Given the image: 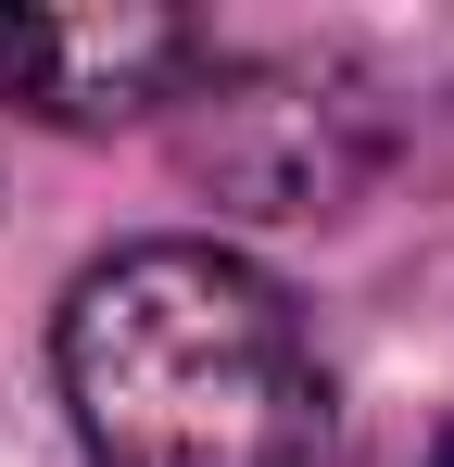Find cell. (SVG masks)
I'll list each match as a JSON object with an SVG mask.
<instances>
[{
  "label": "cell",
  "mask_w": 454,
  "mask_h": 467,
  "mask_svg": "<svg viewBox=\"0 0 454 467\" xmlns=\"http://www.w3.org/2000/svg\"><path fill=\"white\" fill-rule=\"evenodd\" d=\"M88 467H315L328 354L303 304L227 240H127L51 316Z\"/></svg>",
  "instance_id": "obj_1"
},
{
  "label": "cell",
  "mask_w": 454,
  "mask_h": 467,
  "mask_svg": "<svg viewBox=\"0 0 454 467\" xmlns=\"http://www.w3.org/2000/svg\"><path fill=\"white\" fill-rule=\"evenodd\" d=\"M164 127L190 190H215L227 215H341L404 140L354 51H227V38L202 51Z\"/></svg>",
  "instance_id": "obj_2"
},
{
  "label": "cell",
  "mask_w": 454,
  "mask_h": 467,
  "mask_svg": "<svg viewBox=\"0 0 454 467\" xmlns=\"http://www.w3.org/2000/svg\"><path fill=\"white\" fill-rule=\"evenodd\" d=\"M215 26L190 13H0V101L38 127H139L177 114Z\"/></svg>",
  "instance_id": "obj_3"
},
{
  "label": "cell",
  "mask_w": 454,
  "mask_h": 467,
  "mask_svg": "<svg viewBox=\"0 0 454 467\" xmlns=\"http://www.w3.org/2000/svg\"><path fill=\"white\" fill-rule=\"evenodd\" d=\"M391 467H454V417H442V430H417V442H404Z\"/></svg>",
  "instance_id": "obj_4"
}]
</instances>
